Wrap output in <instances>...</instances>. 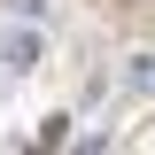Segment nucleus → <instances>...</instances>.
I'll list each match as a JSON object with an SVG mask.
<instances>
[{
	"label": "nucleus",
	"instance_id": "obj_1",
	"mask_svg": "<svg viewBox=\"0 0 155 155\" xmlns=\"http://www.w3.org/2000/svg\"><path fill=\"white\" fill-rule=\"evenodd\" d=\"M124 93H140V101H155V47H140V54L124 62Z\"/></svg>",
	"mask_w": 155,
	"mask_h": 155
}]
</instances>
